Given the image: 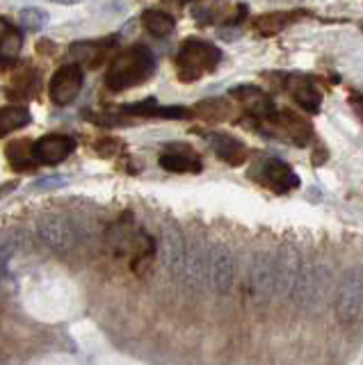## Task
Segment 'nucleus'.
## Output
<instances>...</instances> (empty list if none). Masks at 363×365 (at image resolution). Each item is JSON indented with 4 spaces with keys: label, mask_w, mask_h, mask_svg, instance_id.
<instances>
[{
    "label": "nucleus",
    "mask_w": 363,
    "mask_h": 365,
    "mask_svg": "<svg viewBox=\"0 0 363 365\" xmlns=\"http://www.w3.org/2000/svg\"><path fill=\"white\" fill-rule=\"evenodd\" d=\"M332 294V267L322 258H306L302 262V272L295 292L290 299H295L300 308L306 313H322Z\"/></svg>",
    "instance_id": "1"
},
{
    "label": "nucleus",
    "mask_w": 363,
    "mask_h": 365,
    "mask_svg": "<svg viewBox=\"0 0 363 365\" xmlns=\"http://www.w3.org/2000/svg\"><path fill=\"white\" fill-rule=\"evenodd\" d=\"M185 251H188V245L183 240V233H180L174 224H167L163 228V262L174 279H183Z\"/></svg>",
    "instance_id": "12"
},
{
    "label": "nucleus",
    "mask_w": 363,
    "mask_h": 365,
    "mask_svg": "<svg viewBox=\"0 0 363 365\" xmlns=\"http://www.w3.org/2000/svg\"><path fill=\"white\" fill-rule=\"evenodd\" d=\"M249 283H252V290L260 299H272L277 294L275 288V254H267V251H258L252 258V265H249L247 274Z\"/></svg>",
    "instance_id": "9"
},
{
    "label": "nucleus",
    "mask_w": 363,
    "mask_h": 365,
    "mask_svg": "<svg viewBox=\"0 0 363 365\" xmlns=\"http://www.w3.org/2000/svg\"><path fill=\"white\" fill-rule=\"evenodd\" d=\"M183 281L195 290H203L210 285V249L201 242H192L185 251Z\"/></svg>",
    "instance_id": "10"
},
{
    "label": "nucleus",
    "mask_w": 363,
    "mask_h": 365,
    "mask_svg": "<svg viewBox=\"0 0 363 365\" xmlns=\"http://www.w3.org/2000/svg\"><path fill=\"white\" fill-rule=\"evenodd\" d=\"M7 160L12 163L16 171H30L35 169V158H32V146L28 142H12L7 146Z\"/></svg>",
    "instance_id": "21"
},
{
    "label": "nucleus",
    "mask_w": 363,
    "mask_h": 365,
    "mask_svg": "<svg viewBox=\"0 0 363 365\" xmlns=\"http://www.w3.org/2000/svg\"><path fill=\"white\" fill-rule=\"evenodd\" d=\"M115 39H103V41H81L71 46V55L78 62H83L87 66H98L103 62V57L108 55V51L112 48Z\"/></svg>",
    "instance_id": "17"
},
{
    "label": "nucleus",
    "mask_w": 363,
    "mask_h": 365,
    "mask_svg": "<svg viewBox=\"0 0 363 365\" xmlns=\"http://www.w3.org/2000/svg\"><path fill=\"white\" fill-rule=\"evenodd\" d=\"M142 23L146 32H151L153 37H167L169 32H174L176 21L172 14H167L163 9H146L142 14Z\"/></svg>",
    "instance_id": "19"
},
{
    "label": "nucleus",
    "mask_w": 363,
    "mask_h": 365,
    "mask_svg": "<svg viewBox=\"0 0 363 365\" xmlns=\"http://www.w3.org/2000/svg\"><path fill=\"white\" fill-rule=\"evenodd\" d=\"M30 123V110L26 106H14V108H0V137L5 133H12L24 128Z\"/></svg>",
    "instance_id": "20"
},
{
    "label": "nucleus",
    "mask_w": 363,
    "mask_h": 365,
    "mask_svg": "<svg viewBox=\"0 0 363 365\" xmlns=\"http://www.w3.org/2000/svg\"><path fill=\"white\" fill-rule=\"evenodd\" d=\"M83 89V68L81 64H64L53 73L48 94L55 106H69L78 98Z\"/></svg>",
    "instance_id": "6"
},
{
    "label": "nucleus",
    "mask_w": 363,
    "mask_h": 365,
    "mask_svg": "<svg viewBox=\"0 0 363 365\" xmlns=\"http://www.w3.org/2000/svg\"><path fill=\"white\" fill-rule=\"evenodd\" d=\"M288 89H290L292 98L297 101L300 108L309 110V112H317V108H320V103H322V96H320V91L313 87L311 80H306L302 76H292V78H288Z\"/></svg>",
    "instance_id": "15"
},
{
    "label": "nucleus",
    "mask_w": 363,
    "mask_h": 365,
    "mask_svg": "<svg viewBox=\"0 0 363 365\" xmlns=\"http://www.w3.org/2000/svg\"><path fill=\"white\" fill-rule=\"evenodd\" d=\"M19 19H21V26H24L26 30L39 32L44 26H46L48 14L44 9H39V7H24V9H21Z\"/></svg>",
    "instance_id": "22"
},
{
    "label": "nucleus",
    "mask_w": 363,
    "mask_h": 365,
    "mask_svg": "<svg viewBox=\"0 0 363 365\" xmlns=\"http://www.w3.org/2000/svg\"><path fill=\"white\" fill-rule=\"evenodd\" d=\"M37 235H39V240L44 245H46L48 249H53V251H58V254H66V251H69L73 247V242H76L69 222H66L64 217H60V215L39 217Z\"/></svg>",
    "instance_id": "8"
},
{
    "label": "nucleus",
    "mask_w": 363,
    "mask_h": 365,
    "mask_svg": "<svg viewBox=\"0 0 363 365\" xmlns=\"http://www.w3.org/2000/svg\"><path fill=\"white\" fill-rule=\"evenodd\" d=\"M160 167L174 171V174H192V171H201V160L183 144H169V148L160 155Z\"/></svg>",
    "instance_id": "13"
},
{
    "label": "nucleus",
    "mask_w": 363,
    "mask_h": 365,
    "mask_svg": "<svg viewBox=\"0 0 363 365\" xmlns=\"http://www.w3.org/2000/svg\"><path fill=\"white\" fill-rule=\"evenodd\" d=\"M73 140L60 133L44 135L41 140L32 144V158L39 165H60L62 160H66L73 151Z\"/></svg>",
    "instance_id": "11"
},
{
    "label": "nucleus",
    "mask_w": 363,
    "mask_h": 365,
    "mask_svg": "<svg viewBox=\"0 0 363 365\" xmlns=\"http://www.w3.org/2000/svg\"><path fill=\"white\" fill-rule=\"evenodd\" d=\"M363 315V272L349 267L336 288V317L340 324H354Z\"/></svg>",
    "instance_id": "4"
},
{
    "label": "nucleus",
    "mask_w": 363,
    "mask_h": 365,
    "mask_svg": "<svg viewBox=\"0 0 363 365\" xmlns=\"http://www.w3.org/2000/svg\"><path fill=\"white\" fill-rule=\"evenodd\" d=\"M210 146L215 155H218L220 160H224L226 165L231 167H240L245 163L247 158V148L240 140H235V137L231 135H210Z\"/></svg>",
    "instance_id": "14"
},
{
    "label": "nucleus",
    "mask_w": 363,
    "mask_h": 365,
    "mask_svg": "<svg viewBox=\"0 0 363 365\" xmlns=\"http://www.w3.org/2000/svg\"><path fill=\"white\" fill-rule=\"evenodd\" d=\"M235 283V256L226 245L210 247V288L220 297L231 294Z\"/></svg>",
    "instance_id": "5"
},
{
    "label": "nucleus",
    "mask_w": 363,
    "mask_h": 365,
    "mask_svg": "<svg viewBox=\"0 0 363 365\" xmlns=\"http://www.w3.org/2000/svg\"><path fill=\"white\" fill-rule=\"evenodd\" d=\"M21 46H24L21 32L9 21L0 19V62H12L19 55Z\"/></svg>",
    "instance_id": "18"
},
{
    "label": "nucleus",
    "mask_w": 363,
    "mask_h": 365,
    "mask_svg": "<svg viewBox=\"0 0 363 365\" xmlns=\"http://www.w3.org/2000/svg\"><path fill=\"white\" fill-rule=\"evenodd\" d=\"M222 53L218 46L208 41L190 39L180 46L176 55V66H178V78L183 83H192V80L201 78L203 73H210L215 66L220 64Z\"/></svg>",
    "instance_id": "3"
},
{
    "label": "nucleus",
    "mask_w": 363,
    "mask_h": 365,
    "mask_svg": "<svg viewBox=\"0 0 363 365\" xmlns=\"http://www.w3.org/2000/svg\"><path fill=\"white\" fill-rule=\"evenodd\" d=\"M263 176L277 192L297 187V182H300L297 176H295V171L286 163H281V160H267V163H263Z\"/></svg>",
    "instance_id": "16"
},
{
    "label": "nucleus",
    "mask_w": 363,
    "mask_h": 365,
    "mask_svg": "<svg viewBox=\"0 0 363 365\" xmlns=\"http://www.w3.org/2000/svg\"><path fill=\"white\" fill-rule=\"evenodd\" d=\"M16 190V182L14 180H9V182H3V185H0V201H3L9 192H14Z\"/></svg>",
    "instance_id": "24"
},
{
    "label": "nucleus",
    "mask_w": 363,
    "mask_h": 365,
    "mask_svg": "<svg viewBox=\"0 0 363 365\" xmlns=\"http://www.w3.org/2000/svg\"><path fill=\"white\" fill-rule=\"evenodd\" d=\"M302 262V254L292 247H283L279 254H275V288L279 297H292Z\"/></svg>",
    "instance_id": "7"
},
{
    "label": "nucleus",
    "mask_w": 363,
    "mask_h": 365,
    "mask_svg": "<svg viewBox=\"0 0 363 365\" xmlns=\"http://www.w3.org/2000/svg\"><path fill=\"white\" fill-rule=\"evenodd\" d=\"M66 180H69V176H46L37 180V185H32V190H53V187H62L66 185Z\"/></svg>",
    "instance_id": "23"
},
{
    "label": "nucleus",
    "mask_w": 363,
    "mask_h": 365,
    "mask_svg": "<svg viewBox=\"0 0 363 365\" xmlns=\"http://www.w3.org/2000/svg\"><path fill=\"white\" fill-rule=\"evenodd\" d=\"M155 60L153 53L146 46H131V48L121 51L115 60L110 62V68L106 73V85L112 91H121L135 85H142L144 80L153 76Z\"/></svg>",
    "instance_id": "2"
}]
</instances>
